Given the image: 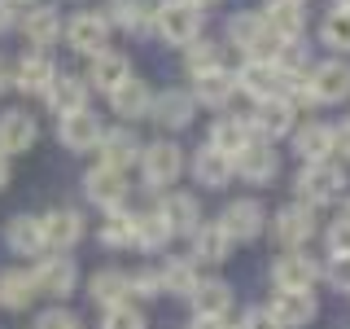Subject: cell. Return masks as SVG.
<instances>
[{"label": "cell", "instance_id": "obj_1", "mask_svg": "<svg viewBox=\"0 0 350 329\" xmlns=\"http://www.w3.org/2000/svg\"><path fill=\"white\" fill-rule=\"evenodd\" d=\"M346 193V171L337 167L333 158L324 162H302V175H298V197L306 206H328Z\"/></svg>", "mask_w": 350, "mask_h": 329}, {"label": "cell", "instance_id": "obj_2", "mask_svg": "<svg viewBox=\"0 0 350 329\" xmlns=\"http://www.w3.org/2000/svg\"><path fill=\"white\" fill-rule=\"evenodd\" d=\"M153 27L167 44H193L202 36V5L193 0H162L153 9Z\"/></svg>", "mask_w": 350, "mask_h": 329}, {"label": "cell", "instance_id": "obj_3", "mask_svg": "<svg viewBox=\"0 0 350 329\" xmlns=\"http://www.w3.org/2000/svg\"><path fill=\"white\" fill-rule=\"evenodd\" d=\"M237 88L254 101H267V97H284V71L276 66V58H245L237 71Z\"/></svg>", "mask_w": 350, "mask_h": 329}, {"label": "cell", "instance_id": "obj_4", "mask_svg": "<svg viewBox=\"0 0 350 329\" xmlns=\"http://www.w3.org/2000/svg\"><path fill=\"white\" fill-rule=\"evenodd\" d=\"M184 171V154L171 141H153V145L140 149V175H145L149 189H167V184L180 180Z\"/></svg>", "mask_w": 350, "mask_h": 329}, {"label": "cell", "instance_id": "obj_5", "mask_svg": "<svg viewBox=\"0 0 350 329\" xmlns=\"http://www.w3.org/2000/svg\"><path fill=\"white\" fill-rule=\"evenodd\" d=\"M228 40H232V49H241L245 58H271V53L280 49V40L267 31V22H262L258 14L228 18Z\"/></svg>", "mask_w": 350, "mask_h": 329}, {"label": "cell", "instance_id": "obj_6", "mask_svg": "<svg viewBox=\"0 0 350 329\" xmlns=\"http://www.w3.org/2000/svg\"><path fill=\"white\" fill-rule=\"evenodd\" d=\"M232 171H237L245 184H271V180H276V171H280V158H276V149H271V141L254 136V141H250V145L232 158Z\"/></svg>", "mask_w": 350, "mask_h": 329}, {"label": "cell", "instance_id": "obj_7", "mask_svg": "<svg viewBox=\"0 0 350 329\" xmlns=\"http://www.w3.org/2000/svg\"><path fill=\"white\" fill-rule=\"evenodd\" d=\"M271 237H276L284 250L306 246V241L315 237V215H311V206H306V202H289V206H280L276 219H271Z\"/></svg>", "mask_w": 350, "mask_h": 329}, {"label": "cell", "instance_id": "obj_8", "mask_svg": "<svg viewBox=\"0 0 350 329\" xmlns=\"http://www.w3.org/2000/svg\"><path fill=\"white\" fill-rule=\"evenodd\" d=\"M306 84H311V93H315L320 106L346 101V97H350V66L342 58H328V62H320V66L306 71Z\"/></svg>", "mask_w": 350, "mask_h": 329}, {"label": "cell", "instance_id": "obj_9", "mask_svg": "<svg viewBox=\"0 0 350 329\" xmlns=\"http://www.w3.org/2000/svg\"><path fill=\"white\" fill-rule=\"evenodd\" d=\"M40 224H44V246H49L53 255L75 250V246H79V237H83V215L75 211V206H57V211L40 215Z\"/></svg>", "mask_w": 350, "mask_h": 329}, {"label": "cell", "instance_id": "obj_10", "mask_svg": "<svg viewBox=\"0 0 350 329\" xmlns=\"http://www.w3.org/2000/svg\"><path fill=\"white\" fill-rule=\"evenodd\" d=\"M101 136H105L101 119L88 114V110H75V114H62V119H57V141H62L70 154L96 149V145H101Z\"/></svg>", "mask_w": 350, "mask_h": 329}, {"label": "cell", "instance_id": "obj_11", "mask_svg": "<svg viewBox=\"0 0 350 329\" xmlns=\"http://www.w3.org/2000/svg\"><path fill=\"white\" fill-rule=\"evenodd\" d=\"M66 44L83 58H96V53L109 44V18L105 14H75L66 22Z\"/></svg>", "mask_w": 350, "mask_h": 329}, {"label": "cell", "instance_id": "obj_12", "mask_svg": "<svg viewBox=\"0 0 350 329\" xmlns=\"http://www.w3.org/2000/svg\"><path fill=\"white\" fill-rule=\"evenodd\" d=\"M88 80L83 75H70V71H57L53 75V84L44 88V101H49V110L53 114H75V110H88Z\"/></svg>", "mask_w": 350, "mask_h": 329}, {"label": "cell", "instance_id": "obj_13", "mask_svg": "<svg viewBox=\"0 0 350 329\" xmlns=\"http://www.w3.org/2000/svg\"><path fill=\"white\" fill-rule=\"evenodd\" d=\"M293 110L284 97H267V101H254V114H250V127H254V136L262 141H280L293 132Z\"/></svg>", "mask_w": 350, "mask_h": 329}, {"label": "cell", "instance_id": "obj_14", "mask_svg": "<svg viewBox=\"0 0 350 329\" xmlns=\"http://www.w3.org/2000/svg\"><path fill=\"white\" fill-rule=\"evenodd\" d=\"M219 224L228 228V237H232V241H254L262 233V224H267V211H262V202H254V197H241V202H228L224 206Z\"/></svg>", "mask_w": 350, "mask_h": 329}, {"label": "cell", "instance_id": "obj_15", "mask_svg": "<svg viewBox=\"0 0 350 329\" xmlns=\"http://www.w3.org/2000/svg\"><path fill=\"white\" fill-rule=\"evenodd\" d=\"M36 290L40 294H53V299H66V294H75V281H79V268H75L70 255H49L40 263L36 272Z\"/></svg>", "mask_w": 350, "mask_h": 329}, {"label": "cell", "instance_id": "obj_16", "mask_svg": "<svg viewBox=\"0 0 350 329\" xmlns=\"http://www.w3.org/2000/svg\"><path fill=\"white\" fill-rule=\"evenodd\" d=\"M232 93H237V75L228 71L224 62L211 66V71H197L193 75V101H202V106L224 110L228 101H232Z\"/></svg>", "mask_w": 350, "mask_h": 329}, {"label": "cell", "instance_id": "obj_17", "mask_svg": "<svg viewBox=\"0 0 350 329\" xmlns=\"http://www.w3.org/2000/svg\"><path fill=\"white\" fill-rule=\"evenodd\" d=\"M258 18L267 22V31H271V36H276L280 44H293V40L302 36V27H306L302 0H267Z\"/></svg>", "mask_w": 350, "mask_h": 329}, {"label": "cell", "instance_id": "obj_18", "mask_svg": "<svg viewBox=\"0 0 350 329\" xmlns=\"http://www.w3.org/2000/svg\"><path fill=\"white\" fill-rule=\"evenodd\" d=\"M267 312L276 316L280 329H302V325L315 321V299H311V290H276Z\"/></svg>", "mask_w": 350, "mask_h": 329}, {"label": "cell", "instance_id": "obj_19", "mask_svg": "<svg viewBox=\"0 0 350 329\" xmlns=\"http://www.w3.org/2000/svg\"><path fill=\"white\" fill-rule=\"evenodd\" d=\"M83 193L92 197L96 206H105V211H114V206H123L127 202V184H123V171H114V167H92L83 175Z\"/></svg>", "mask_w": 350, "mask_h": 329}, {"label": "cell", "instance_id": "obj_20", "mask_svg": "<svg viewBox=\"0 0 350 329\" xmlns=\"http://www.w3.org/2000/svg\"><path fill=\"white\" fill-rule=\"evenodd\" d=\"M315 277H320V263H315L311 255H298V250L280 255L276 268H271V281H276V290H311Z\"/></svg>", "mask_w": 350, "mask_h": 329}, {"label": "cell", "instance_id": "obj_21", "mask_svg": "<svg viewBox=\"0 0 350 329\" xmlns=\"http://www.w3.org/2000/svg\"><path fill=\"white\" fill-rule=\"evenodd\" d=\"M40 141V127L27 110H5L0 114V154H27Z\"/></svg>", "mask_w": 350, "mask_h": 329}, {"label": "cell", "instance_id": "obj_22", "mask_svg": "<svg viewBox=\"0 0 350 329\" xmlns=\"http://www.w3.org/2000/svg\"><path fill=\"white\" fill-rule=\"evenodd\" d=\"M53 75H57V66H53V58L44 49L22 53V62L14 71V88H22V93H31V97H44V88L53 84Z\"/></svg>", "mask_w": 350, "mask_h": 329}, {"label": "cell", "instance_id": "obj_23", "mask_svg": "<svg viewBox=\"0 0 350 329\" xmlns=\"http://www.w3.org/2000/svg\"><path fill=\"white\" fill-rule=\"evenodd\" d=\"M88 88H101V93H114L123 80H131V62L123 58V53H114V49H101L92 58V66H88Z\"/></svg>", "mask_w": 350, "mask_h": 329}, {"label": "cell", "instance_id": "obj_24", "mask_svg": "<svg viewBox=\"0 0 350 329\" xmlns=\"http://www.w3.org/2000/svg\"><path fill=\"white\" fill-rule=\"evenodd\" d=\"M101 162L105 167H114V171H123V167H131V162H140V141H136V132L131 127H114V132H105L101 136Z\"/></svg>", "mask_w": 350, "mask_h": 329}, {"label": "cell", "instance_id": "obj_25", "mask_svg": "<svg viewBox=\"0 0 350 329\" xmlns=\"http://www.w3.org/2000/svg\"><path fill=\"white\" fill-rule=\"evenodd\" d=\"M193 93H180V88H167L162 97H153L149 119H158L162 127H189L193 123Z\"/></svg>", "mask_w": 350, "mask_h": 329}, {"label": "cell", "instance_id": "obj_26", "mask_svg": "<svg viewBox=\"0 0 350 329\" xmlns=\"http://www.w3.org/2000/svg\"><path fill=\"white\" fill-rule=\"evenodd\" d=\"M109 106H114L118 119H127V123H136V119H149V106H153V93L140 80H123L109 93Z\"/></svg>", "mask_w": 350, "mask_h": 329}, {"label": "cell", "instance_id": "obj_27", "mask_svg": "<svg viewBox=\"0 0 350 329\" xmlns=\"http://www.w3.org/2000/svg\"><path fill=\"white\" fill-rule=\"evenodd\" d=\"M193 259H202V263H224L228 255H232V237H228V228L219 224H197L193 228Z\"/></svg>", "mask_w": 350, "mask_h": 329}, {"label": "cell", "instance_id": "obj_28", "mask_svg": "<svg viewBox=\"0 0 350 329\" xmlns=\"http://www.w3.org/2000/svg\"><path fill=\"white\" fill-rule=\"evenodd\" d=\"M254 141V127H250V119H232V114H224L219 123L211 127V141L206 145L219 149V154H228V158H237L241 149Z\"/></svg>", "mask_w": 350, "mask_h": 329}, {"label": "cell", "instance_id": "obj_29", "mask_svg": "<svg viewBox=\"0 0 350 329\" xmlns=\"http://www.w3.org/2000/svg\"><path fill=\"white\" fill-rule=\"evenodd\" d=\"M5 241H9V250L14 255H44V224H40V215H14L9 219V228H5Z\"/></svg>", "mask_w": 350, "mask_h": 329}, {"label": "cell", "instance_id": "obj_30", "mask_svg": "<svg viewBox=\"0 0 350 329\" xmlns=\"http://www.w3.org/2000/svg\"><path fill=\"white\" fill-rule=\"evenodd\" d=\"M105 18H109V27L127 31V36H140V31L153 27L149 0H109V5H105Z\"/></svg>", "mask_w": 350, "mask_h": 329}, {"label": "cell", "instance_id": "obj_31", "mask_svg": "<svg viewBox=\"0 0 350 329\" xmlns=\"http://www.w3.org/2000/svg\"><path fill=\"white\" fill-rule=\"evenodd\" d=\"M193 180L202 184V189H224L228 180H232V158L228 154H219V149H197V158H193Z\"/></svg>", "mask_w": 350, "mask_h": 329}, {"label": "cell", "instance_id": "obj_32", "mask_svg": "<svg viewBox=\"0 0 350 329\" xmlns=\"http://www.w3.org/2000/svg\"><path fill=\"white\" fill-rule=\"evenodd\" d=\"M18 27L27 31V40L36 44V49H49V44L62 36V14H57V9H49V5H36V9L22 14Z\"/></svg>", "mask_w": 350, "mask_h": 329}, {"label": "cell", "instance_id": "obj_33", "mask_svg": "<svg viewBox=\"0 0 350 329\" xmlns=\"http://www.w3.org/2000/svg\"><path fill=\"white\" fill-rule=\"evenodd\" d=\"M193 312L197 316H228V307H232V290H228V281L219 277H206L193 285Z\"/></svg>", "mask_w": 350, "mask_h": 329}, {"label": "cell", "instance_id": "obj_34", "mask_svg": "<svg viewBox=\"0 0 350 329\" xmlns=\"http://www.w3.org/2000/svg\"><path fill=\"white\" fill-rule=\"evenodd\" d=\"M293 149H298L302 162L333 158V127H328V123H306L302 132H293Z\"/></svg>", "mask_w": 350, "mask_h": 329}, {"label": "cell", "instance_id": "obj_35", "mask_svg": "<svg viewBox=\"0 0 350 329\" xmlns=\"http://www.w3.org/2000/svg\"><path fill=\"white\" fill-rule=\"evenodd\" d=\"M171 224H167V215L162 211H145V215H136V228H131V246H140V250H162L171 241Z\"/></svg>", "mask_w": 350, "mask_h": 329}, {"label": "cell", "instance_id": "obj_36", "mask_svg": "<svg viewBox=\"0 0 350 329\" xmlns=\"http://www.w3.org/2000/svg\"><path fill=\"white\" fill-rule=\"evenodd\" d=\"M36 277H31L27 268H14L0 277V307H9V312H22L31 299H36Z\"/></svg>", "mask_w": 350, "mask_h": 329}, {"label": "cell", "instance_id": "obj_37", "mask_svg": "<svg viewBox=\"0 0 350 329\" xmlns=\"http://www.w3.org/2000/svg\"><path fill=\"white\" fill-rule=\"evenodd\" d=\"M158 211L167 215L171 233H193V228L202 224V211H197V197L193 193H167V202H162Z\"/></svg>", "mask_w": 350, "mask_h": 329}, {"label": "cell", "instance_id": "obj_38", "mask_svg": "<svg viewBox=\"0 0 350 329\" xmlns=\"http://www.w3.org/2000/svg\"><path fill=\"white\" fill-rule=\"evenodd\" d=\"M88 294H92V303H101V307H114V303L131 299V290H127V272H114V268L96 272V277L88 281Z\"/></svg>", "mask_w": 350, "mask_h": 329}, {"label": "cell", "instance_id": "obj_39", "mask_svg": "<svg viewBox=\"0 0 350 329\" xmlns=\"http://www.w3.org/2000/svg\"><path fill=\"white\" fill-rule=\"evenodd\" d=\"M193 285H197L193 259H167V268H162V290H167V294H184V299H189Z\"/></svg>", "mask_w": 350, "mask_h": 329}, {"label": "cell", "instance_id": "obj_40", "mask_svg": "<svg viewBox=\"0 0 350 329\" xmlns=\"http://www.w3.org/2000/svg\"><path fill=\"white\" fill-rule=\"evenodd\" d=\"M320 40L328 49H337V53H350V9L333 5V14L320 22Z\"/></svg>", "mask_w": 350, "mask_h": 329}, {"label": "cell", "instance_id": "obj_41", "mask_svg": "<svg viewBox=\"0 0 350 329\" xmlns=\"http://www.w3.org/2000/svg\"><path fill=\"white\" fill-rule=\"evenodd\" d=\"M131 228H136V215H127L123 206H114L105 219H101V241L105 246H131Z\"/></svg>", "mask_w": 350, "mask_h": 329}, {"label": "cell", "instance_id": "obj_42", "mask_svg": "<svg viewBox=\"0 0 350 329\" xmlns=\"http://www.w3.org/2000/svg\"><path fill=\"white\" fill-rule=\"evenodd\" d=\"M101 329H145V316H140V307H131V299L105 307V321Z\"/></svg>", "mask_w": 350, "mask_h": 329}, {"label": "cell", "instance_id": "obj_43", "mask_svg": "<svg viewBox=\"0 0 350 329\" xmlns=\"http://www.w3.org/2000/svg\"><path fill=\"white\" fill-rule=\"evenodd\" d=\"M184 49H189V75L219 66V44H211V40H193V44H184Z\"/></svg>", "mask_w": 350, "mask_h": 329}, {"label": "cell", "instance_id": "obj_44", "mask_svg": "<svg viewBox=\"0 0 350 329\" xmlns=\"http://www.w3.org/2000/svg\"><path fill=\"white\" fill-rule=\"evenodd\" d=\"M127 290L136 294V299H158V294H162V272H153V268L131 272V277H127Z\"/></svg>", "mask_w": 350, "mask_h": 329}, {"label": "cell", "instance_id": "obj_45", "mask_svg": "<svg viewBox=\"0 0 350 329\" xmlns=\"http://www.w3.org/2000/svg\"><path fill=\"white\" fill-rule=\"evenodd\" d=\"M36 329H83V321L66 307H49V312L36 316Z\"/></svg>", "mask_w": 350, "mask_h": 329}, {"label": "cell", "instance_id": "obj_46", "mask_svg": "<svg viewBox=\"0 0 350 329\" xmlns=\"http://www.w3.org/2000/svg\"><path fill=\"white\" fill-rule=\"evenodd\" d=\"M324 277H328L333 290H350V255H333L328 268H324Z\"/></svg>", "mask_w": 350, "mask_h": 329}, {"label": "cell", "instance_id": "obj_47", "mask_svg": "<svg viewBox=\"0 0 350 329\" xmlns=\"http://www.w3.org/2000/svg\"><path fill=\"white\" fill-rule=\"evenodd\" d=\"M328 255H350V219H337L328 228Z\"/></svg>", "mask_w": 350, "mask_h": 329}, {"label": "cell", "instance_id": "obj_48", "mask_svg": "<svg viewBox=\"0 0 350 329\" xmlns=\"http://www.w3.org/2000/svg\"><path fill=\"white\" fill-rule=\"evenodd\" d=\"M237 329H280V325H276V316H271L267 307H250V312L241 316Z\"/></svg>", "mask_w": 350, "mask_h": 329}, {"label": "cell", "instance_id": "obj_49", "mask_svg": "<svg viewBox=\"0 0 350 329\" xmlns=\"http://www.w3.org/2000/svg\"><path fill=\"white\" fill-rule=\"evenodd\" d=\"M22 22V5L18 0H0V31H14Z\"/></svg>", "mask_w": 350, "mask_h": 329}, {"label": "cell", "instance_id": "obj_50", "mask_svg": "<svg viewBox=\"0 0 350 329\" xmlns=\"http://www.w3.org/2000/svg\"><path fill=\"white\" fill-rule=\"evenodd\" d=\"M333 154H342V158L350 162V123L333 127Z\"/></svg>", "mask_w": 350, "mask_h": 329}, {"label": "cell", "instance_id": "obj_51", "mask_svg": "<svg viewBox=\"0 0 350 329\" xmlns=\"http://www.w3.org/2000/svg\"><path fill=\"white\" fill-rule=\"evenodd\" d=\"M193 329H228V325H224V316H197Z\"/></svg>", "mask_w": 350, "mask_h": 329}, {"label": "cell", "instance_id": "obj_52", "mask_svg": "<svg viewBox=\"0 0 350 329\" xmlns=\"http://www.w3.org/2000/svg\"><path fill=\"white\" fill-rule=\"evenodd\" d=\"M9 184V154H0V189Z\"/></svg>", "mask_w": 350, "mask_h": 329}, {"label": "cell", "instance_id": "obj_53", "mask_svg": "<svg viewBox=\"0 0 350 329\" xmlns=\"http://www.w3.org/2000/svg\"><path fill=\"white\" fill-rule=\"evenodd\" d=\"M9 84H14V75H9V66H5V62H0V93H5V88H9Z\"/></svg>", "mask_w": 350, "mask_h": 329}, {"label": "cell", "instance_id": "obj_54", "mask_svg": "<svg viewBox=\"0 0 350 329\" xmlns=\"http://www.w3.org/2000/svg\"><path fill=\"white\" fill-rule=\"evenodd\" d=\"M193 5H202V9H206V5H215V0H193Z\"/></svg>", "mask_w": 350, "mask_h": 329}, {"label": "cell", "instance_id": "obj_55", "mask_svg": "<svg viewBox=\"0 0 350 329\" xmlns=\"http://www.w3.org/2000/svg\"><path fill=\"white\" fill-rule=\"evenodd\" d=\"M337 9H350V0H337Z\"/></svg>", "mask_w": 350, "mask_h": 329}, {"label": "cell", "instance_id": "obj_56", "mask_svg": "<svg viewBox=\"0 0 350 329\" xmlns=\"http://www.w3.org/2000/svg\"><path fill=\"white\" fill-rule=\"evenodd\" d=\"M18 5H36V0H18Z\"/></svg>", "mask_w": 350, "mask_h": 329}, {"label": "cell", "instance_id": "obj_57", "mask_svg": "<svg viewBox=\"0 0 350 329\" xmlns=\"http://www.w3.org/2000/svg\"><path fill=\"white\" fill-rule=\"evenodd\" d=\"M346 219H350V206H346Z\"/></svg>", "mask_w": 350, "mask_h": 329}]
</instances>
